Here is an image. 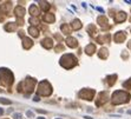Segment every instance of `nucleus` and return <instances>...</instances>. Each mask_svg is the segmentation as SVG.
Instances as JSON below:
<instances>
[{
  "label": "nucleus",
  "instance_id": "1",
  "mask_svg": "<svg viewBox=\"0 0 131 119\" xmlns=\"http://www.w3.org/2000/svg\"><path fill=\"white\" fill-rule=\"evenodd\" d=\"M130 100V94L124 91H116L112 94V104H123Z\"/></svg>",
  "mask_w": 131,
  "mask_h": 119
},
{
  "label": "nucleus",
  "instance_id": "2",
  "mask_svg": "<svg viewBox=\"0 0 131 119\" xmlns=\"http://www.w3.org/2000/svg\"><path fill=\"white\" fill-rule=\"evenodd\" d=\"M0 82L3 85L9 86L13 82V74L7 68H0Z\"/></svg>",
  "mask_w": 131,
  "mask_h": 119
},
{
  "label": "nucleus",
  "instance_id": "3",
  "mask_svg": "<svg viewBox=\"0 0 131 119\" xmlns=\"http://www.w3.org/2000/svg\"><path fill=\"white\" fill-rule=\"evenodd\" d=\"M60 65L63 67H65V68H71V67L77 65V59L72 54H65L60 59Z\"/></svg>",
  "mask_w": 131,
  "mask_h": 119
},
{
  "label": "nucleus",
  "instance_id": "4",
  "mask_svg": "<svg viewBox=\"0 0 131 119\" xmlns=\"http://www.w3.org/2000/svg\"><path fill=\"white\" fill-rule=\"evenodd\" d=\"M34 84H36V79H32V78H26L25 80H23L20 84H19V91H26L28 92H32L34 89Z\"/></svg>",
  "mask_w": 131,
  "mask_h": 119
},
{
  "label": "nucleus",
  "instance_id": "5",
  "mask_svg": "<svg viewBox=\"0 0 131 119\" xmlns=\"http://www.w3.org/2000/svg\"><path fill=\"white\" fill-rule=\"evenodd\" d=\"M38 93H39L40 96H50L51 94L52 87H51V85H50V82L46 81V80L40 82L39 87H38Z\"/></svg>",
  "mask_w": 131,
  "mask_h": 119
},
{
  "label": "nucleus",
  "instance_id": "6",
  "mask_svg": "<svg viewBox=\"0 0 131 119\" xmlns=\"http://www.w3.org/2000/svg\"><path fill=\"white\" fill-rule=\"evenodd\" d=\"M93 94H95V91H93V90H89V89L82 90V91L79 92V97L84 98V99H88V100L92 99V98H93Z\"/></svg>",
  "mask_w": 131,
  "mask_h": 119
},
{
  "label": "nucleus",
  "instance_id": "7",
  "mask_svg": "<svg viewBox=\"0 0 131 119\" xmlns=\"http://www.w3.org/2000/svg\"><path fill=\"white\" fill-rule=\"evenodd\" d=\"M41 45H43L44 47H46V49H51L52 46H53V40L46 38V39H44L43 41H41Z\"/></svg>",
  "mask_w": 131,
  "mask_h": 119
},
{
  "label": "nucleus",
  "instance_id": "8",
  "mask_svg": "<svg viewBox=\"0 0 131 119\" xmlns=\"http://www.w3.org/2000/svg\"><path fill=\"white\" fill-rule=\"evenodd\" d=\"M115 40H116L117 43H122V41H124L125 40V33L124 32H119V33H117L116 35H115Z\"/></svg>",
  "mask_w": 131,
  "mask_h": 119
},
{
  "label": "nucleus",
  "instance_id": "9",
  "mask_svg": "<svg viewBox=\"0 0 131 119\" xmlns=\"http://www.w3.org/2000/svg\"><path fill=\"white\" fill-rule=\"evenodd\" d=\"M125 19H126V14H125L124 12H118V13H117V15H116V21L122 22V21H124Z\"/></svg>",
  "mask_w": 131,
  "mask_h": 119
},
{
  "label": "nucleus",
  "instance_id": "10",
  "mask_svg": "<svg viewBox=\"0 0 131 119\" xmlns=\"http://www.w3.org/2000/svg\"><path fill=\"white\" fill-rule=\"evenodd\" d=\"M66 44L69 46H70V47H76L77 45H78V43H77V40L74 39V38H67L66 39Z\"/></svg>",
  "mask_w": 131,
  "mask_h": 119
},
{
  "label": "nucleus",
  "instance_id": "11",
  "mask_svg": "<svg viewBox=\"0 0 131 119\" xmlns=\"http://www.w3.org/2000/svg\"><path fill=\"white\" fill-rule=\"evenodd\" d=\"M14 12H15V15L20 18V17H23V15H24V13H25V8H24V7L18 6V7H15Z\"/></svg>",
  "mask_w": 131,
  "mask_h": 119
},
{
  "label": "nucleus",
  "instance_id": "12",
  "mask_svg": "<svg viewBox=\"0 0 131 119\" xmlns=\"http://www.w3.org/2000/svg\"><path fill=\"white\" fill-rule=\"evenodd\" d=\"M23 45H24L25 49H31L32 45H33V41H32L31 39H28V38H24V43H23Z\"/></svg>",
  "mask_w": 131,
  "mask_h": 119
},
{
  "label": "nucleus",
  "instance_id": "13",
  "mask_svg": "<svg viewBox=\"0 0 131 119\" xmlns=\"http://www.w3.org/2000/svg\"><path fill=\"white\" fill-rule=\"evenodd\" d=\"M71 27H72V30H79V28L82 27V22H80L78 19H76V20L71 24Z\"/></svg>",
  "mask_w": 131,
  "mask_h": 119
},
{
  "label": "nucleus",
  "instance_id": "14",
  "mask_svg": "<svg viewBox=\"0 0 131 119\" xmlns=\"http://www.w3.org/2000/svg\"><path fill=\"white\" fill-rule=\"evenodd\" d=\"M107 96V93L106 92H102L101 94H99V98H102V100H99V101H97V105H103L105 101H106V97Z\"/></svg>",
  "mask_w": 131,
  "mask_h": 119
},
{
  "label": "nucleus",
  "instance_id": "15",
  "mask_svg": "<svg viewBox=\"0 0 131 119\" xmlns=\"http://www.w3.org/2000/svg\"><path fill=\"white\" fill-rule=\"evenodd\" d=\"M15 27H17L15 22H9V24H7L6 26H5V30L8 31V32H13V31L15 30Z\"/></svg>",
  "mask_w": 131,
  "mask_h": 119
},
{
  "label": "nucleus",
  "instance_id": "16",
  "mask_svg": "<svg viewBox=\"0 0 131 119\" xmlns=\"http://www.w3.org/2000/svg\"><path fill=\"white\" fill-rule=\"evenodd\" d=\"M44 20H45L46 22H53V20H54V17H53V14H51V13H47V14L44 15Z\"/></svg>",
  "mask_w": 131,
  "mask_h": 119
},
{
  "label": "nucleus",
  "instance_id": "17",
  "mask_svg": "<svg viewBox=\"0 0 131 119\" xmlns=\"http://www.w3.org/2000/svg\"><path fill=\"white\" fill-rule=\"evenodd\" d=\"M28 32H30V34L31 35H33V37H38V35H39L38 30H37L36 27H33V26H31V27L28 28Z\"/></svg>",
  "mask_w": 131,
  "mask_h": 119
},
{
  "label": "nucleus",
  "instance_id": "18",
  "mask_svg": "<svg viewBox=\"0 0 131 119\" xmlns=\"http://www.w3.org/2000/svg\"><path fill=\"white\" fill-rule=\"evenodd\" d=\"M95 45H91V44H90V45H88L86 46V49H85V51H86V53H88V54H92V53L95 52Z\"/></svg>",
  "mask_w": 131,
  "mask_h": 119
},
{
  "label": "nucleus",
  "instance_id": "19",
  "mask_svg": "<svg viewBox=\"0 0 131 119\" xmlns=\"http://www.w3.org/2000/svg\"><path fill=\"white\" fill-rule=\"evenodd\" d=\"M30 13L32 15H38V13H39V11H38V8H37L34 5H32V6L30 7Z\"/></svg>",
  "mask_w": 131,
  "mask_h": 119
},
{
  "label": "nucleus",
  "instance_id": "20",
  "mask_svg": "<svg viewBox=\"0 0 131 119\" xmlns=\"http://www.w3.org/2000/svg\"><path fill=\"white\" fill-rule=\"evenodd\" d=\"M99 57L103 59H105L107 57V50L106 49H102L101 50V52H99Z\"/></svg>",
  "mask_w": 131,
  "mask_h": 119
},
{
  "label": "nucleus",
  "instance_id": "21",
  "mask_svg": "<svg viewBox=\"0 0 131 119\" xmlns=\"http://www.w3.org/2000/svg\"><path fill=\"white\" fill-rule=\"evenodd\" d=\"M40 7H41V9H44V11H47V9L50 8V5H49V3H40Z\"/></svg>",
  "mask_w": 131,
  "mask_h": 119
},
{
  "label": "nucleus",
  "instance_id": "22",
  "mask_svg": "<svg viewBox=\"0 0 131 119\" xmlns=\"http://www.w3.org/2000/svg\"><path fill=\"white\" fill-rule=\"evenodd\" d=\"M98 21H99V24L105 25V24H106V19L104 18V17H101V18H98Z\"/></svg>",
  "mask_w": 131,
  "mask_h": 119
},
{
  "label": "nucleus",
  "instance_id": "23",
  "mask_svg": "<svg viewBox=\"0 0 131 119\" xmlns=\"http://www.w3.org/2000/svg\"><path fill=\"white\" fill-rule=\"evenodd\" d=\"M61 30L64 31V33H69V32H70V30H69V26H67V25H63V26H61Z\"/></svg>",
  "mask_w": 131,
  "mask_h": 119
},
{
  "label": "nucleus",
  "instance_id": "24",
  "mask_svg": "<svg viewBox=\"0 0 131 119\" xmlns=\"http://www.w3.org/2000/svg\"><path fill=\"white\" fill-rule=\"evenodd\" d=\"M123 86H124V87H131V78H130V80L125 81L124 84H123Z\"/></svg>",
  "mask_w": 131,
  "mask_h": 119
},
{
  "label": "nucleus",
  "instance_id": "25",
  "mask_svg": "<svg viewBox=\"0 0 131 119\" xmlns=\"http://www.w3.org/2000/svg\"><path fill=\"white\" fill-rule=\"evenodd\" d=\"M0 103H3V104H11V101L7 100V99H3V98H0Z\"/></svg>",
  "mask_w": 131,
  "mask_h": 119
},
{
  "label": "nucleus",
  "instance_id": "26",
  "mask_svg": "<svg viewBox=\"0 0 131 119\" xmlns=\"http://www.w3.org/2000/svg\"><path fill=\"white\" fill-rule=\"evenodd\" d=\"M13 118L14 119H21V114H20V113H14V114H13Z\"/></svg>",
  "mask_w": 131,
  "mask_h": 119
},
{
  "label": "nucleus",
  "instance_id": "27",
  "mask_svg": "<svg viewBox=\"0 0 131 119\" xmlns=\"http://www.w3.org/2000/svg\"><path fill=\"white\" fill-rule=\"evenodd\" d=\"M30 22H31V24H34V25H37V24H38V20H37V19L31 18V19H30Z\"/></svg>",
  "mask_w": 131,
  "mask_h": 119
},
{
  "label": "nucleus",
  "instance_id": "28",
  "mask_svg": "<svg viewBox=\"0 0 131 119\" xmlns=\"http://www.w3.org/2000/svg\"><path fill=\"white\" fill-rule=\"evenodd\" d=\"M27 116L28 117H32V116H33V113L31 112V111H28V112H27Z\"/></svg>",
  "mask_w": 131,
  "mask_h": 119
},
{
  "label": "nucleus",
  "instance_id": "29",
  "mask_svg": "<svg viewBox=\"0 0 131 119\" xmlns=\"http://www.w3.org/2000/svg\"><path fill=\"white\" fill-rule=\"evenodd\" d=\"M3 113H4V110H3V109H0V116H1Z\"/></svg>",
  "mask_w": 131,
  "mask_h": 119
},
{
  "label": "nucleus",
  "instance_id": "30",
  "mask_svg": "<svg viewBox=\"0 0 131 119\" xmlns=\"http://www.w3.org/2000/svg\"><path fill=\"white\" fill-rule=\"evenodd\" d=\"M128 46H129V49H131V41H130V43L128 44Z\"/></svg>",
  "mask_w": 131,
  "mask_h": 119
},
{
  "label": "nucleus",
  "instance_id": "31",
  "mask_svg": "<svg viewBox=\"0 0 131 119\" xmlns=\"http://www.w3.org/2000/svg\"><path fill=\"white\" fill-rule=\"evenodd\" d=\"M38 119H45V118H43V117H39V118H38Z\"/></svg>",
  "mask_w": 131,
  "mask_h": 119
},
{
  "label": "nucleus",
  "instance_id": "32",
  "mask_svg": "<svg viewBox=\"0 0 131 119\" xmlns=\"http://www.w3.org/2000/svg\"><path fill=\"white\" fill-rule=\"evenodd\" d=\"M57 119H60V118H57Z\"/></svg>",
  "mask_w": 131,
  "mask_h": 119
}]
</instances>
